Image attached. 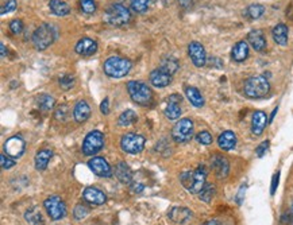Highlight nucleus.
<instances>
[{"label":"nucleus","instance_id":"f257e3e1","mask_svg":"<svg viewBox=\"0 0 293 225\" xmlns=\"http://www.w3.org/2000/svg\"><path fill=\"white\" fill-rule=\"evenodd\" d=\"M207 169L204 166H199L192 171H185L180 176V181L189 193L199 194L206 186Z\"/></svg>","mask_w":293,"mask_h":225},{"label":"nucleus","instance_id":"f03ea898","mask_svg":"<svg viewBox=\"0 0 293 225\" xmlns=\"http://www.w3.org/2000/svg\"><path fill=\"white\" fill-rule=\"evenodd\" d=\"M243 92L250 99H262L269 95L271 84L264 76H253L245 81Z\"/></svg>","mask_w":293,"mask_h":225},{"label":"nucleus","instance_id":"7ed1b4c3","mask_svg":"<svg viewBox=\"0 0 293 225\" xmlns=\"http://www.w3.org/2000/svg\"><path fill=\"white\" fill-rule=\"evenodd\" d=\"M130 18H131L130 11L122 3H112L107 7L104 12V22L115 27L127 24L130 22Z\"/></svg>","mask_w":293,"mask_h":225},{"label":"nucleus","instance_id":"20e7f679","mask_svg":"<svg viewBox=\"0 0 293 225\" xmlns=\"http://www.w3.org/2000/svg\"><path fill=\"white\" fill-rule=\"evenodd\" d=\"M104 73L108 77L112 78H120L128 74L130 69H131V62L127 58L123 57H110L104 62Z\"/></svg>","mask_w":293,"mask_h":225},{"label":"nucleus","instance_id":"39448f33","mask_svg":"<svg viewBox=\"0 0 293 225\" xmlns=\"http://www.w3.org/2000/svg\"><path fill=\"white\" fill-rule=\"evenodd\" d=\"M55 30L51 24H41L32 34V45L37 50H45L54 42Z\"/></svg>","mask_w":293,"mask_h":225},{"label":"nucleus","instance_id":"423d86ee","mask_svg":"<svg viewBox=\"0 0 293 225\" xmlns=\"http://www.w3.org/2000/svg\"><path fill=\"white\" fill-rule=\"evenodd\" d=\"M127 90L131 100L138 105H147L153 97L151 89L142 81H128Z\"/></svg>","mask_w":293,"mask_h":225},{"label":"nucleus","instance_id":"0eeeda50","mask_svg":"<svg viewBox=\"0 0 293 225\" xmlns=\"http://www.w3.org/2000/svg\"><path fill=\"white\" fill-rule=\"evenodd\" d=\"M145 143H146L145 138L139 134H134V132L124 134L120 139V147L124 153L127 154L142 153V150L145 149Z\"/></svg>","mask_w":293,"mask_h":225},{"label":"nucleus","instance_id":"6e6552de","mask_svg":"<svg viewBox=\"0 0 293 225\" xmlns=\"http://www.w3.org/2000/svg\"><path fill=\"white\" fill-rule=\"evenodd\" d=\"M172 136L177 143H185L192 139L193 136V122L191 119H181L174 124L172 130Z\"/></svg>","mask_w":293,"mask_h":225},{"label":"nucleus","instance_id":"1a4fd4ad","mask_svg":"<svg viewBox=\"0 0 293 225\" xmlns=\"http://www.w3.org/2000/svg\"><path fill=\"white\" fill-rule=\"evenodd\" d=\"M104 146V136L101 134L100 131H92L89 132L85 139L83 142V153L88 157H92L95 155L103 149Z\"/></svg>","mask_w":293,"mask_h":225},{"label":"nucleus","instance_id":"9d476101","mask_svg":"<svg viewBox=\"0 0 293 225\" xmlns=\"http://www.w3.org/2000/svg\"><path fill=\"white\" fill-rule=\"evenodd\" d=\"M43 207L51 220H61L66 216V205L58 196H51V197L46 198Z\"/></svg>","mask_w":293,"mask_h":225},{"label":"nucleus","instance_id":"9b49d317","mask_svg":"<svg viewBox=\"0 0 293 225\" xmlns=\"http://www.w3.org/2000/svg\"><path fill=\"white\" fill-rule=\"evenodd\" d=\"M3 149H4V154H7L8 157L14 158V159H19L24 153V150H26V143H24V140L20 136L15 135L5 140Z\"/></svg>","mask_w":293,"mask_h":225},{"label":"nucleus","instance_id":"f8f14e48","mask_svg":"<svg viewBox=\"0 0 293 225\" xmlns=\"http://www.w3.org/2000/svg\"><path fill=\"white\" fill-rule=\"evenodd\" d=\"M88 167L91 169L93 174H96V176L101 177V178H110V177H112V169H111V166L104 158L93 157L88 161Z\"/></svg>","mask_w":293,"mask_h":225},{"label":"nucleus","instance_id":"ddd939ff","mask_svg":"<svg viewBox=\"0 0 293 225\" xmlns=\"http://www.w3.org/2000/svg\"><path fill=\"white\" fill-rule=\"evenodd\" d=\"M188 54L192 62L197 68H203L207 63V54L204 46L199 42H191L188 46Z\"/></svg>","mask_w":293,"mask_h":225},{"label":"nucleus","instance_id":"4468645a","mask_svg":"<svg viewBox=\"0 0 293 225\" xmlns=\"http://www.w3.org/2000/svg\"><path fill=\"white\" fill-rule=\"evenodd\" d=\"M211 166H212V170L215 171L216 177L220 180L226 178L229 174L230 163L227 161V158H225L223 155L215 154L214 157L211 158Z\"/></svg>","mask_w":293,"mask_h":225},{"label":"nucleus","instance_id":"2eb2a0df","mask_svg":"<svg viewBox=\"0 0 293 225\" xmlns=\"http://www.w3.org/2000/svg\"><path fill=\"white\" fill-rule=\"evenodd\" d=\"M180 103H181V96H169V99H168V105H166L165 108V115L168 119H170V120H176V119H179V117L181 116V107H180Z\"/></svg>","mask_w":293,"mask_h":225},{"label":"nucleus","instance_id":"dca6fc26","mask_svg":"<svg viewBox=\"0 0 293 225\" xmlns=\"http://www.w3.org/2000/svg\"><path fill=\"white\" fill-rule=\"evenodd\" d=\"M74 50H76L77 54L84 55V57H89V55L96 53L97 43L96 41H93L91 38H83V39H80V41L76 43Z\"/></svg>","mask_w":293,"mask_h":225},{"label":"nucleus","instance_id":"f3484780","mask_svg":"<svg viewBox=\"0 0 293 225\" xmlns=\"http://www.w3.org/2000/svg\"><path fill=\"white\" fill-rule=\"evenodd\" d=\"M150 82L151 85L156 88H165L172 82V74L166 73L162 69H156L150 73Z\"/></svg>","mask_w":293,"mask_h":225},{"label":"nucleus","instance_id":"a211bd4d","mask_svg":"<svg viewBox=\"0 0 293 225\" xmlns=\"http://www.w3.org/2000/svg\"><path fill=\"white\" fill-rule=\"evenodd\" d=\"M83 197L87 203L92 205H101L107 201V196L97 188H87L84 190Z\"/></svg>","mask_w":293,"mask_h":225},{"label":"nucleus","instance_id":"6ab92c4d","mask_svg":"<svg viewBox=\"0 0 293 225\" xmlns=\"http://www.w3.org/2000/svg\"><path fill=\"white\" fill-rule=\"evenodd\" d=\"M266 124H268V116L265 112L262 111H257L253 113L252 119V132L256 136L261 135L264 130H265Z\"/></svg>","mask_w":293,"mask_h":225},{"label":"nucleus","instance_id":"aec40b11","mask_svg":"<svg viewBox=\"0 0 293 225\" xmlns=\"http://www.w3.org/2000/svg\"><path fill=\"white\" fill-rule=\"evenodd\" d=\"M169 217L170 220L173 221V223H176V224L183 225L187 224L189 219L192 217V212L189 211L188 208L176 207L169 212Z\"/></svg>","mask_w":293,"mask_h":225},{"label":"nucleus","instance_id":"412c9836","mask_svg":"<svg viewBox=\"0 0 293 225\" xmlns=\"http://www.w3.org/2000/svg\"><path fill=\"white\" fill-rule=\"evenodd\" d=\"M248 41L256 51H264L266 49V39L261 30H253L248 34Z\"/></svg>","mask_w":293,"mask_h":225},{"label":"nucleus","instance_id":"4be33fe9","mask_svg":"<svg viewBox=\"0 0 293 225\" xmlns=\"http://www.w3.org/2000/svg\"><path fill=\"white\" fill-rule=\"evenodd\" d=\"M115 176L124 185H130L133 182V171L126 162H119L115 166Z\"/></svg>","mask_w":293,"mask_h":225},{"label":"nucleus","instance_id":"5701e85b","mask_svg":"<svg viewBox=\"0 0 293 225\" xmlns=\"http://www.w3.org/2000/svg\"><path fill=\"white\" fill-rule=\"evenodd\" d=\"M249 57V43L246 41H239L234 45L231 50V58L235 62H243Z\"/></svg>","mask_w":293,"mask_h":225},{"label":"nucleus","instance_id":"b1692460","mask_svg":"<svg viewBox=\"0 0 293 225\" xmlns=\"http://www.w3.org/2000/svg\"><path fill=\"white\" fill-rule=\"evenodd\" d=\"M218 144L222 150L230 151L237 146V135L234 134L233 131H225L218 138Z\"/></svg>","mask_w":293,"mask_h":225},{"label":"nucleus","instance_id":"393cba45","mask_svg":"<svg viewBox=\"0 0 293 225\" xmlns=\"http://www.w3.org/2000/svg\"><path fill=\"white\" fill-rule=\"evenodd\" d=\"M73 116L74 120L77 123L87 122L89 116H91V108H89V105L85 101H78L73 109Z\"/></svg>","mask_w":293,"mask_h":225},{"label":"nucleus","instance_id":"a878e982","mask_svg":"<svg viewBox=\"0 0 293 225\" xmlns=\"http://www.w3.org/2000/svg\"><path fill=\"white\" fill-rule=\"evenodd\" d=\"M272 35H273V39L277 45L285 46L288 43V27L284 23L276 24L273 27V31H272Z\"/></svg>","mask_w":293,"mask_h":225},{"label":"nucleus","instance_id":"bb28decb","mask_svg":"<svg viewBox=\"0 0 293 225\" xmlns=\"http://www.w3.org/2000/svg\"><path fill=\"white\" fill-rule=\"evenodd\" d=\"M185 96L189 100V103L192 104L193 107L200 108L204 105V97L200 93V90L195 88V86H187L185 88Z\"/></svg>","mask_w":293,"mask_h":225},{"label":"nucleus","instance_id":"cd10ccee","mask_svg":"<svg viewBox=\"0 0 293 225\" xmlns=\"http://www.w3.org/2000/svg\"><path fill=\"white\" fill-rule=\"evenodd\" d=\"M49 8L57 16H65L70 12V7L64 0H50L49 1Z\"/></svg>","mask_w":293,"mask_h":225},{"label":"nucleus","instance_id":"c85d7f7f","mask_svg":"<svg viewBox=\"0 0 293 225\" xmlns=\"http://www.w3.org/2000/svg\"><path fill=\"white\" fill-rule=\"evenodd\" d=\"M51 157H53V151L50 150H41V151H38L37 155H35V167H37V170H45L49 162H50Z\"/></svg>","mask_w":293,"mask_h":225},{"label":"nucleus","instance_id":"c756f323","mask_svg":"<svg viewBox=\"0 0 293 225\" xmlns=\"http://www.w3.org/2000/svg\"><path fill=\"white\" fill-rule=\"evenodd\" d=\"M24 219L30 225H45V220L42 217V213L37 207L27 209V212L24 213Z\"/></svg>","mask_w":293,"mask_h":225},{"label":"nucleus","instance_id":"7c9ffc66","mask_svg":"<svg viewBox=\"0 0 293 225\" xmlns=\"http://www.w3.org/2000/svg\"><path fill=\"white\" fill-rule=\"evenodd\" d=\"M135 122H137V115H135V112L131 111V109L124 111V112L119 116V119H118V124H119L120 127L131 126V124H134Z\"/></svg>","mask_w":293,"mask_h":225},{"label":"nucleus","instance_id":"2f4dec72","mask_svg":"<svg viewBox=\"0 0 293 225\" xmlns=\"http://www.w3.org/2000/svg\"><path fill=\"white\" fill-rule=\"evenodd\" d=\"M216 193V188L215 185L212 184H207L204 188H203V190L199 193V198L202 200L203 203H211V200L214 198V196H215Z\"/></svg>","mask_w":293,"mask_h":225},{"label":"nucleus","instance_id":"473e14b6","mask_svg":"<svg viewBox=\"0 0 293 225\" xmlns=\"http://www.w3.org/2000/svg\"><path fill=\"white\" fill-rule=\"evenodd\" d=\"M180 68V65H179V61L176 58H165L164 61H162V63H161V69L162 70H165L166 73H169V74H172L173 76L174 73L177 72Z\"/></svg>","mask_w":293,"mask_h":225},{"label":"nucleus","instance_id":"72a5a7b5","mask_svg":"<svg viewBox=\"0 0 293 225\" xmlns=\"http://www.w3.org/2000/svg\"><path fill=\"white\" fill-rule=\"evenodd\" d=\"M37 101L38 107L41 109H43V111H50V109H53V107H54L55 104V100L53 99L50 95H41L37 99Z\"/></svg>","mask_w":293,"mask_h":225},{"label":"nucleus","instance_id":"f704fd0d","mask_svg":"<svg viewBox=\"0 0 293 225\" xmlns=\"http://www.w3.org/2000/svg\"><path fill=\"white\" fill-rule=\"evenodd\" d=\"M264 12H265V7L261 4H252L249 5L248 9H246V14L249 15V18L252 19L261 18Z\"/></svg>","mask_w":293,"mask_h":225},{"label":"nucleus","instance_id":"c9c22d12","mask_svg":"<svg viewBox=\"0 0 293 225\" xmlns=\"http://www.w3.org/2000/svg\"><path fill=\"white\" fill-rule=\"evenodd\" d=\"M16 8L15 0H0V15H5Z\"/></svg>","mask_w":293,"mask_h":225},{"label":"nucleus","instance_id":"e433bc0d","mask_svg":"<svg viewBox=\"0 0 293 225\" xmlns=\"http://www.w3.org/2000/svg\"><path fill=\"white\" fill-rule=\"evenodd\" d=\"M80 7L83 9V12L91 15L96 11V3L95 0H80Z\"/></svg>","mask_w":293,"mask_h":225},{"label":"nucleus","instance_id":"4c0bfd02","mask_svg":"<svg viewBox=\"0 0 293 225\" xmlns=\"http://www.w3.org/2000/svg\"><path fill=\"white\" fill-rule=\"evenodd\" d=\"M130 4L135 12H145L149 7V0H130Z\"/></svg>","mask_w":293,"mask_h":225},{"label":"nucleus","instance_id":"58836bf2","mask_svg":"<svg viewBox=\"0 0 293 225\" xmlns=\"http://www.w3.org/2000/svg\"><path fill=\"white\" fill-rule=\"evenodd\" d=\"M196 140L203 146H210L214 139H212V135L208 131H202V132H199L196 135Z\"/></svg>","mask_w":293,"mask_h":225},{"label":"nucleus","instance_id":"ea45409f","mask_svg":"<svg viewBox=\"0 0 293 225\" xmlns=\"http://www.w3.org/2000/svg\"><path fill=\"white\" fill-rule=\"evenodd\" d=\"M88 208L84 207L83 204H78V205H76V208H74L73 211V216L76 220H83V219H85L88 215Z\"/></svg>","mask_w":293,"mask_h":225},{"label":"nucleus","instance_id":"a19ab883","mask_svg":"<svg viewBox=\"0 0 293 225\" xmlns=\"http://www.w3.org/2000/svg\"><path fill=\"white\" fill-rule=\"evenodd\" d=\"M0 165H1V169L8 170L11 167H14L15 159L14 158L8 157L7 154H1V155H0Z\"/></svg>","mask_w":293,"mask_h":225},{"label":"nucleus","instance_id":"79ce46f5","mask_svg":"<svg viewBox=\"0 0 293 225\" xmlns=\"http://www.w3.org/2000/svg\"><path fill=\"white\" fill-rule=\"evenodd\" d=\"M73 84H74V80L72 76H68V74H66V76H62L60 78V85L62 89L65 90L70 89V88L73 86Z\"/></svg>","mask_w":293,"mask_h":225},{"label":"nucleus","instance_id":"37998d69","mask_svg":"<svg viewBox=\"0 0 293 225\" xmlns=\"http://www.w3.org/2000/svg\"><path fill=\"white\" fill-rule=\"evenodd\" d=\"M9 30L14 32L15 35H18L23 31V22L20 19H14L12 22L9 23Z\"/></svg>","mask_w":293,"mask_h":225},{"label":"nucleus","instance_id":"c03bdc74","mask_svg":"<svg viewBox=\"0 0 293 225\" xmlns=\"http://www.w3.org/2000/svg\"><path fill=\"white\" fill-rule=\"evenodd\" d=\"M268 149H269V140H265V142H262L258 147H257L256 150V154L257 157L258 158H262L264 155L266 154V151H268Z\"/></svg>","mask_w":293,"mask_h":225},{"label":"nucleus","instance_id":"a18cd8bd","mask_svg":"<svg viewBox=\"0 0 293 225\" xmlns=\"http://www.w3.org/2000/svg\"><path fill=\"white\" fill-rule=\"evenodd\" d=\"M279 181H280V171H277L275 176H273V180H272V186H271V194L276 193V190H277V186H279Z\"/></svg>","mask_w":293,"mask_h":225},{"label":"nucleus","instance_id":"49530a36","mask_svg":"<svg viewBox=\"0 0 293 225\" xmlns=\"http://www.w3.org/2000/svg\"><path fill=\"white\" fill-rule=\"evenodd\" d=\"M246 185H242L241 188H239V192L238 194H237V197H235V200H237V203H238V205H241L243 201V197H245V192H246Z\"/></svg>","mask_w":293,"mask_h":225},{"label":"nucleus","instance_id":"de8ad7c7","mask_svg":"<svg viewBox=\"0 0 293 225\" xmlns=\"http://www.w3.org/2000/svg\"><path fill=\"white\" fill-rule=\"evenodd\" d=\"M100 111L103 115H108L110 113V103H108V99L103 100V103L100 105Z\"/></svg>","mask_w":293,"mask_h":225},{"label":"nucleus","instance_id":"09e8293b","mask_svg":"<svg viewBox=\"0 0 293 225\" xmlns=\"http://www.w3.org/2000/svg\"><path fill=\"white\" fill-rule=\"evenodd\" d=\"M292 217H291V215H288V213H285V215H283L281 216V220H280V225H291V223H292Z\"/></svg>","mask_w":293,"mask_h":225},{"label":"nucleus","instance_id":"8fccbe9b","mask_svg":"<svg viewBox=\"0 0 293 225\" xmlns=\"http://www.w3.org/2000/svg\"><path fill=\"white\" fill-rule=\"evenodd\" d=\"M143 189H145V188H143V185H141V184L131 185V190H133L134 193H141Z\"/></svg>","mask_w":293,"mask_h":225},{"label":"nucleus","instance_id":"3c124183","mask_svg":"<svg viewBox=\"0 0 293 225\" xmlns=\"http://www.w3.org/2000/svg\"><path fill=\"white\" fill-rule=\"evenodd\" d=\"M192 1L193 0H179L180 5L184 7V8H189V7L192 5Z\"/></svg>","mask_w":293,"mask_h":225},{"label":"nucleus","instance_id":"603ef678","mask_svg":"<svg viewBox=\"0 0 293 225\" xmlns=\"http://www.w3.org/2000/svg\"><path fill=\"white\" fill-rule=\"evenodd\" d=\"M203 225H222L219 223V221H216V220H210V221H207V223H204Z\"/></svg>","mask_w":293,"mask_h":225},{"label":"nucleus","instance_id":"864d4df0","mask_svg":"<svg viewBox=\"0 0 293 225\" xmlns=\"http://www.w3.org/2000/svg\"><path fill=\"white\" fill-rule=\"evenodd\" d=\"M0 47H1V58H5V46H4V43H1V45H0Z\"/></svg>","mask_w":293,"mask_h":225},{"label":"nucleus","instance_id":"5fc2aeb1","mask_svg":"<svg viewBox=\"0 0 293 225\" xmlns=\"http://www.w3.org/2000/svg\"><path fill=\"white\" fill-rule=\"evenodd\" d=\"M277 109H279V108H275V111H273V112H272V116H271V119H269V122H272V120H273V119H275L276 113H277Z\"/></svg>","mask_w":293,"mask_h":225},{"label":"nucleus","instance_id":"6e6d98bb","mask_svg":"<svg viewBox=\"0 0 293 225\" xmlns=\"http://www.w3.org/2000/svg\"><path fill=\"white\" fill-rule=\"evenodd\" d=\"M291 213H292V216H293V204H292V208H291Z\"/></svg>","mask_w":293,"mask_h":225}]
</instances>
